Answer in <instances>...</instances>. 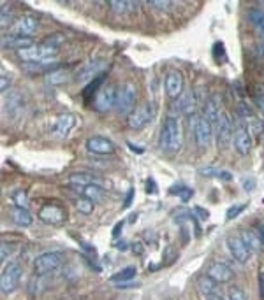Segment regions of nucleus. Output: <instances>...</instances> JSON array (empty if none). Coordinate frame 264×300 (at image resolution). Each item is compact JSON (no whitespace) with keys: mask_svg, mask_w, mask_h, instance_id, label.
<instances>
[{"mask_svg":"<svg viewBox=\"0 0 264 300\" xmlns=\"http://www.w3.org/2000/svg\"><path fill=\"white\" fill-rule=\"evenodd\" d=\"M181 127L176 116H167L159 135V148L166 153H178L181 148Z\"/></svg>","mask_w":264,"mask_h":300,"instance_id":"obj_1","label":"nucleus"},{"mask_svg":"<svg viewBox=\"0 0 264 300\" xmlns=\"http://www.w3.org/2000/svg\"><path fill=\"white\" fill-rule=\"evenodd\" d=\"M136 95H138L136 93V86L130 81L116 86V113L122 114V116H130L136 106Z\"/></svg>","mask_w":264,"mask_h":300,"instance_id":"obj_2","label":"nucleus"},{"mask_svg":"<svg viewBox=\"0 0 264 300\" xmlns=\"http://www.w3.org/2000/svg\"><path fill=\"white\" fill-rule=\"evenodd\" d=\"M21 274H23V270H21V265L18 262H9L4 267L2 276H0V290H2V293L9 295L18 290Z\"/></svg>","mask_w":264,"mask_h":300,"instance_id":"obj_3","label":"nucleus"},{"mask_svg":"<svg viewBox=\"0 0 264 300\" xmlns=\"http://www.w3.org/2000/svg\"><path fill=\"white\" fill-rule=\"evenodd\" d=\"M190 130L194 134V141L197 144L199 149H206L212 142V123H210L206 118H199V116H192L190 120Z\"/></svg>","mask_w":264,"mask_h":300,"instance_id":"obj_4","label":"nucleus"},{"mask_svg":"<svg viewBox=\"0 0 264 300\" xmlns=\"http://www.w3.org/2000/svg\"><path fill=\"white\" fill-rule=\"evenodd\" d=\"M63 262V253L62 251H48L37 256L34 262V274L35 276H46V274L53 272L58 269Z\"/></svg>","mask_w":264,"mask_h":300,"instance_id":"obj_5","label":"nucleus"},{"mask_svg":"<svg viewBox=\"0 0 264 300\" xmlns=\"http://www.w3.org/2000/svg\"><path fill=\"white\" fill-rule=\"evenodd\" d=\"M116 107V86L106 84L94 97V109L97 113H108Z\"/></svg>","mask_w":264,"mask_h":300,"instance_id":"obj_6","label":"nucleus"},{"mask_svg":"<svg viewBox=\"0 0 264 300\" xmlns=\"http://www.w3.org/2000/svg\"><path fill=\"white\" fill-rule=\"evenodd\" d=\"M39 220L44 221L48 225H62L67 220V213L63 207L56 206V204H44V206L39 209Z\"/></svg>","mask_w":264,"mask_h":300,"instance_id":"obj_7","label":"nucleus"},{"mask_svg":"<svg viewBox=\"0 0 264 300\" xmlns=\"http://www.w3.org/2000/svg\"><path fill=\"white\" fill-rule=\"evenodd\" d=\"M231 141H233V121H231L229 114L222 113L220 120L217 123V142L222 149L229 148Z\"/></svg>","mask_w":264,"mask_h":300,"instance_id":"obj_8","label":"nucleus"},{"mask_svg":"<svg viewBox=\"0 0 264 300\" xmlns=\"http://www.w3.org/2000/svg\"><path fill=\"white\" fill-rule=\"evenodd\" d=\"M152 116H153L152 106H150V104H141V106L136 107L130 113V116L127 118V125H129L132 130H139V128H143L152 120Z\"/></svg>","mask_w":264,"mask_h":300,"instance_id":"obj_9","label":"nucleus"},{"mask_svg":"<svg viewBox=\"0 0 264 300\" xmlns=\"http://www.w3.org/2000/svg\"><path fill=\"white\" fill-rule=\"evenodd\" d=\"M234 149L238 151V155L247 156L252 149V135L250 130L247 128V125L240 123L236 127V132H234Z\"/></svg>","mask_w":264,"mask_h":300,"instance_id":"obj_10","label":"nucleus"},{"mask_svg":"<svg viewBox=\"0 0 264 300\" xmlns=\"http://www.w3.org/2000/svg\"><path fill=\"white\" fill-rule=\"evenodd\" d=\"M166 93L169 98H180L183 93V74L176 69H171L166 74Z\"/></svg>","mask_w":264,"mask_h":300,"instance_id":"obj_11","label":"nucleus"},{"mask_svg":"<svg viewBox=\"0 0 264 300\" xmlns=\"http://www.w3.org/2000/svg\"><path fill=\"white\" fill-rule=\"evenodd\" d=\"M227 248H229L231 255H233L240 263L248 262V258H250L252 249L245 244V241L241 239V235H233V237L227 239Z\"/></svg>","mask_w":264,"mask_h":300,"instance_id":"obj_12","label":"nucleus"},{"mask_svg":"<svg viewBox=\"0 0 264 300\" xmlns=\"http://www.w3.org/2000/svg\"><path fill=\"white\" fill-rule=\"evenodd\" d=\"M87 149L90 153H95V155H111L115 151V144L109 139L94 135L87 141Z\"/></svg>","mask_w":264,"mask_h":300,"instance_id":"obj_13","label":"nucleus"},{"mask_svg":"<svg viewBox=\"0 0 264 300\" xmlns=\"http://www.w3.org/2000/svg\"><path fill=\"white\" fill-rule=\"evenodd\" d=\"M206 272H208V277H212L215 283H229L233 279V270L224 262H213Z\"/></svg>","mask_w":264,"mask_h":300,"instance_id":"obj_14","label":"nucleus"},{"mask_svg":"<svg viewBox=\"0 0 264 300\" xmlns=\"http://www.w3.org/2000/svg\"><path fill=\"white\" fill-rule=\"evenodd\" d=\"M238 114H240V120L247 125L248 130L254 132V134H261V130H262L261 120L255 116V113L247 106V104H241V106L238 107Z\"/></svg>","mask_w":264,"mask_h":300,"instance_id":"obj_15","label":"nucleus"},{"mask_svg":"<svg viewBox=\"0 0 264 300\" xmlns=\"http://www.w3.org/2000/svg\"><path fill=\"white\" fill-rule=\"evenodd\" d=\"M104 69V62L102 60H94L88 62L78 70V81L80 83H87V81H94L95 76H101V70Z\"/></svg>","mask_w":264,"mask_h":300,"instance_id":"obj_16","label":"nucleus"},{"mask_svg":"<svg viewBox=\"0 0 264 300\" xmlns=\"http://www.w3.org/2000/svg\"><path fill=\"white\" fill-rule=\"evenodd\" d=\"M37 28H39V20L34 16H21L20 20L16 21V25H14L16 34L23 35V37H32Z\"/></svg>","mask_w":264,"mask_h":300,"instance_id":"obj_17","label":"nucleus"},{"mask_svg":"<svg viewBox=\"0 0 264 300\" xmlns=\"http://www.w3.org/2000/svg\"><path fill=\"white\" fill-rule=\"evenodd\" d=\"M74 125H76V116L74 114H60V116H56L55 125H53V134L58 135V137H65Z\"/></svg>","mask_w":264,"mask_h":300,"instance_id":"obj_18","label":"nucleus"},{"mask_svg":"<svg viewBox=\"0 0 264 300\" xmlns=\"http://www.w3.org/2000/svg\"><path fill=\"white\" fill-rule=\"evenodd\" d=\"M6 48L9 49H18V51H23V49H30L35 46V41L32 37H23V35H13L9 39H4L2 42Z\"/></svg>","mask_w":264,"mask_h":300,"instance_id":"obj_19","label":"nucleus"},{"mask_svg":"<svg viewBox=\"0 0 264 300\" xmlns=\"http://www.w3.org/2000/svg\"><path fill=\"white\" fill-rule=\"evenodd\" d=\"M176 107L180 113L183 114H192L194 116V109H195V97H194V91L188 90L185 93H181V97L176 100Z\"/></svg>","mask_w":264,"mask_h":300,"instance_id":"obj_20","label":"nucleus"},{"mask_svg":"<svg viewBox=\"0 0 264 300\" xmlns=\"http://www.w3.org/2000/svg\"><path fill=\"white\" fill-rule=\"evenodd\" d=\"M220 111H219V104H217V98L215 97H210L208 100L205 102V116L206 120L210 121V123H219L220 120Z\"/></svg>","mask_w":264,"mask_h":300,"instance_id":"obj_21","label":"nucleus"},{"mask_svg":"<svg viewBox=\"0 0 264 300\" xmlns=\"http://www.w3.org/2000/svg\"><path fill=\"white\" fill-rule=\"evenodd\" d=\"M11 218H13V221L18 227H30L32 221H34L32 214L27 209H23V207H14L13 213H11Z\"/></svg>","mask_w":264,"mask_h":300,"instance_id":"obj_22","label":"nucleus"},{"mask_svg":"<svg viewBox=\"0 0 264 300\" xmlns=\"http://www.w3.org/2000/svg\"><path fill=\"white\" fill-rule=\"evenodd\" d=\"M94 183H99V179H95L92 174H71L69 176V184H76L80 190H83L85 186H88V184H94ZM76 188V190H78Z\"/></svg>","mask_w":264,"mask_h":300,"instance_id":"obj_23","label":"nucleus"},{"mask_svg":"<svg viewBox=\"0 0 264 300\" xmlns=\"http://www.w3.org/2000/svg\"><path fill=\"white\" fill-rule=\"evenodd\" d=\"M247 18H248V21L255 27L257 34L264 39V13L262 11L261 9H250L247 13Z\"/></svg>","mask_w":264,"mask_h":300,"instance_id":"obj_24","label":"nucleus"},{"mask_svg":"<svg viewBox=\"0 0 264 300\" xmlns=\"http://www.w3.org/2000/svg\"><path fill=\"white\" fill-rule=\"evenodd\" d=\"M81 193H83V197L92 200V202H99V200L102 198V195H104V188H102L99 183H94V184L85 186L83 190H81Z\"/></svg>","mask_w":264,"mask_h":300,"instance_id":"obj_25","label":"nucleus"},{"mask_svg":"<svg viewBox=\"0 0 264 300\" xmlns=\"http://www.w3.org/2000/svg\"><path fill=\"white\" fill-rule=\"evenodd\" d=\"M215 281L212 279V277H199L197 279V290L199 293H201V297H205V295H212V293H217V286H215Z\"/></svg>","mask_w":264,"mask_h":300,"instance_id":"obj_26","label":"nucleus"},{"mask_svg":"<svg viewBox=\"0 0 264 300\" xmlns=\"http://www.w3.org/2000/svg\"><path fill=\"white\" fill-rule=\"evenodd\" d=\"M108 6H109V9H111L113 13L123 14V13H129V11L134 9L136 4L129 2V0H109Z\"/></svg>","mask_w":264,"mask_h":300,"instance_id":"obj_27","label":"nucleus"},{"mask_svg":"<svg viewBox=\"0 0 264 300\" xmlns=\"http://www.w3.org/2000/svg\"><path fill=\"white\" fill-rule=\"evenodd\" d=\"M136 274H138V270H136V267H125V269H122L120 272L113 274L111 276V281L113 283H127V281L134 279Z\"/></svg>","mask_w":264,"mask_h":300,"instance_id":"obj_28","label":"nucleus"},{"mask_svg":"<svg viewBox=\"0 0 264 300\" xmlns=\"http://www.w3.org/2000/svg\"><path fill=\"white\" fill-rule=\"evenodd\" d=\"M102 83H104V76H99V77H95V79L92 81V83L88 84L87 88H85V91H83V98L88 102V100H90L92 95H97V93H99V90H101V88H102V86H101Z\"/></svg>","mask_w":264,"mask_h":300,"instance_id":"obj_29","label":"nucleus"},{"mask_svg":"<svg viewBox=\"0 0 264 300\" xmlns=\"http://www.w3.org/2000/svg\"><path fill=\"white\" fill-rule=\"evenodd\" d=\"M241 239L245 241V244L248 246L250 249H259L261 248V237H259V234L255 235L254 232H250V230H243L241 232Z\"/></svg>","mask_w":264,"mask_h":300,"instance_id":"obj_30","label":"nucleus"},{"mask_svg":"<svg viewBox=\"0 0 264 300\" xmlns=\"http://www.w3.org/2000/svg\"><path fill=\"white\" fill-rule=\"evenodd\" d=\"M74 206H76V209L80 211L81 214H92L94 213V202L92 200H88L87 197H80L74 200Z\"/></svg>","mask_w":264,"mask_h":300,"instance_id":"obj_31","label":"nucleus"},{"mask_svg":"<svg viewBox=\"0 0 264 300\" xmlns=\"http://www.w3.org/2000/svg\"><path fill=\"white\" fill-rule=\"evenodd\" d=\"M169 193L178 195L181 202H187V200H190L194 197V190H192V188H187V186H173L169 190Z\"/></svg>","mask_w":264,"mask_h":300,"instance_id":"obj_32","label":"nucleus"},{"mask_svg":"<svg viewBox=\"0 0 264 300\" xmlns=\"http://www.w3.org/2000/svg\"><path fill=\"white\" fill-rule=\"evenodd\" d=\"M11 200L16 204V207H23V209L28 207V193L25 190L13 191V193H11Z\"/></svg>","mask_w":264,"mask_h":300,"instance_id":"obj_33","label":"nucleus"},{"mask_svg":"<svg viewBox=\"0 0 264 300\" xmlns=\"http://www.w3.org/2000/svg\"><path fill=\"white\" fill-rule=\"evenodd\" d=\"M67 76H69V72H67V70H63V69L53 70V72L48 74V81L51 84H62V83H65V81H67Z\"/></svg>","mask_w":264,"mask_h":300,"instance_id":"obj_34","label":"nucleus"},{"mask_svg":"<svg viewBox=\"0 0 264 300\" xmlns=\"http://www.w3.org/2000/svg\"><path fill=\"white\" fill-rule=\"evenodd\" d=\"M245 209H247V204H233L226 213V221H231L234 220V218H238Z\"/></svg>","mask_w":264,"mask_h":300,"instance_id":"obj_35","label":"nucleus"},{"mask_svg":"<svg viewBox=\"0 0 264 300\" xmlns=\"http://www.w3.org/2000/svg\"><path fill=\"white\" fill-rule=\"evenodd\" d=\"M227 295H229V300H250L248 295L238 286H231L229 291H227Z\"/></svg>","mask_w":264,"mask_h":300,"instance_id":"obj_36","label":"nucleus"},{"mask_svg":"<svg viewBox=\"0 0 264 300\" xmlns=\"http://www.w3.org/2000/svg\"><path fill=\"white\" fill-rule=\"evenodd\" d=\"M0 18H2V21H0V23H2V27L9 25L11 20H13V11H11V7L6 6V4L2 6V16H0Z\"/></svg>","mask_w":264,"mask_h":300,"instance_id":"obj_37","label":"nucleus"},{"mask_svg":"<svg viewBox=\"0 0 264 300\" xmlns=\"http://www.w3.org/2000/svg\"><path fill=\"white\" fill-rule=\"evenodd\" d=\"M199 174L206 177H219L220 176V170L213 169V167H205V169H199Z\"/></svg>","mask_w":264,"mask_h":300,"instance_id":"obj_38","label":"nucleus"},{"mask_svg":"<svg viewBox=\"0 0 264 300\" xmlns=\"http://www.w3.org/2000/svg\"><path fill=\"white\" fill-rule=\"evenodd\" d=\"M213 55H215V60H219V56H220V60H222V62H226V51H224V44H222V42H217V44H215Z\"/></svg>","mask_w":264,"mask_h":300,"instance_id":"obj_39","label":"nucleus"},{"mask_svg":"<svg viewBox=\"0 0 264 300\" xmlns=\"http://www.w3.org/2000/svg\"><path fill=\"white\" fill-rule=\"evenodd\" d=\"M11 251H13V248H11V244H7V242H2V248H0V260H7V256L11 255Z\"/></svg>","mask_w":264,"mask_h":300,"instance_id":"obj_40","label":"nucleus"},{"mask_svg":"<svg viewBox=\"0 0 264 300\" xmlns=\"http://www.w3.org/2000/svg\"><path fill=\"white\" fill-rule=\"evenodd\" d=\"M9 83H11L9 74L2 72V77H0V90H2V91H7V86H9Z\"/></svg>","mask_w":264,"mask_h":300,"instance_id":"obj_41","label":"nucleus"},{"mask_svg":"<svg viewBox=\"0 0 264 300\" xmlns=\"http://www.w3.org/2000/svg\"><path fill=\"white\" fill-rule=\"evenodd\" d=\"M194 213L199 214V220H205V221H206V220L210 218V213H208L206 209H203L201 206H195V207H194Z\"/></svg>","mask_w":264,"mask_h":300,"instance_id":"obj_42","label":"nucleus"},{"mask_svg":"<svg viewBox=\"0 0 264 300\" xmlns=\"http://www.w3.org/2000/svg\"><path fill=\"white\" fill-rule=\"evenodd\" d=\"M241 183H243V188L247 191H252V190H254V186H255V181L252 179V177H243V181H241Z\"/></svg>","mask_w":264,"mask_h":300,"instance_id":"obj_43","label":"nucleus"},{"mask_svg":"<svg viewBox=\"0 0 264 300\" xmlns=\"http://www.w3.org/2000/svg\"><path fill=\"white\" fill-rule=\"evenodd\" d=\"M150 6L157 7V9H167V6H171V2H159V0H152Z\"/></svg>","mask_w":264,"mask_h":300,"instance_id":"obj_44","label":"nucleus"},{"mask_svg":"<svg viewBox=\"0 0 264 300\" xmlns=\"http://www.w3.org/2000/svg\"><path fill=\"white\" fill-rule=\"evenodd\" d=\"M139 286V283H129V281H127V283H116V288H118V290H127V288H138Z\"/></svg>","mask_w":264,"mask_h":300,"instance_id":"obj_45","label":"nucleus"},{"mask_svg":"<svg viewBox=\"0 0 264 300\" xmlns=\"http://www.w3.org/2000/svg\"><path fill=\"white\" fill-rule=\"evenodd\" d=\"M157 188H155V181L153 179H148L146 181V193H155Z\"/></svg>","mask_w":264,"mask_h":300,"instance_id":"obj_46","label":"nucleus"},{"mask_svg":"<svg viewBox=\"0 0 264 300\" xmlns=\"http://www.w3.org/2000/svg\"><path fill=\"white\" fill-rule=\"evenodd\" d=\"M259 295L264 300V272L259 274Z\"/></svg>","mask_w":264,"mask_h":300,"instance_id":"obj_47","label":"nucleus"},{"mask_svg":"<svg viewBox=\"0 0 264 300\" xmlns=\"http://www.w3.org/2000/svg\"><path fill=\"white\" fill-rule=\"evenodd\" d=\"M254 100H255V104H257V107H259V109H261L262 113H264V98H262L259 93H255V95H254Z\"/></svg>","mask_w":264,"mask_h":300,"instance_id":"obj_48","label":"nucleus"},{"mask_svg":"<svg viewBox=\"0 0 264 300\" xmlns=\"http://www.w3.org/2000/svg\"><path fill=\"white\" fill-rule=\"evenodd\" d=\"M132 197H134V188H130L129 193H127L125 202H123V207H129L130 206V204H132Z\"/></svg>","mask_w":264,"mask_h":300,"instance_id":"obj_49","label":"nucleus"},{"mask_svg":"<svg viewBox=\"0 0 264 300\" xmlns=\"http://www.w3.org/2000/svg\"><path fill=\"white\" fill-rule=\"evenodd\" d=\"M203 300H226V298H222L219 293H212V295H205Z\"/></svg>","mask_w":264,"mask_h":300,"instance_id":"obj_50","label":"nucleus"},{"mask_svg":"<svg viewBox=\"0 0 264 300\" xmlns=\"http://www.w3.org/2000/svg\"><path fill=\"white\" fill-rule=\"evenodd\" d=\"M255 53H257V56H261V58L264 60V42H262V44L255 46Z\"/></svg>","mask_w":264,"mask_h":300,"instance_id":"obj_51","label":"nucleus"},{"mask_svg":"<svg viewBox=\"0 0 264 300\" xmlns=\"http://www.w3.org/2000/svg\"><path fill=\"white\" fill-rule=\"evenodd\" d=\"M132 251H136L138 255H141L143 248H141V242H134V246H132Z\"/></svg>","mask_w":264,"mask_h":300,"instance_id":"obj_52","label":"nucleus"},{"mask_svg":"<svg viewBox=\"0 0 264 300\" xmlns=\"http://www.w3.org/2000/svg\"><path fill=\"white\" fill-rule=\"evenodd\" d=\"M257 234H259V237H261V242L264 246V225H261V227L257 228Z\"/></svg>","mask_w":264,"mask_h":300,"instance_id":"obj_53","label":"nucleus"},{"mask_svg":"<svg viewBox=\"0 0 264 300\" xmlns=\"http://www.w3.org/2000/svg\"><path fill=\"white\" fill-rule=\"evenodd\" d=\"M122 227H123V221H120V223L115 227V232H113V237H116V235H118V232L122 230Z\"/></svg>","mask_w":264,"mask_h":300,"instance_id":"obj_54","label":"nucleus"},{"mask_svg":"<svg viewBox=\"0 0 264 300\" xmlns=\"http://www.w3.org/2000/svg\"><path fill=\"white\" fill-rule=\"evenodd\" d=\"M257 93L261 95V97L264 98V83H261V84H257Z\"/></svg>","mask_w":264,"mask_h":300,"instance_id":"obj_55","label":"nucleus"},{"mask_svg":"<svg viewBox=\"0 0 264 300\" xmlns=\"http://www.w3.org/2000/svg\"><path fill=\"white\" fill-rule=\"evenodd\" d=\"M127 144H129V148L132 149V151H136V153H143V149H141V148H136V146L132 144V142H127Z\"/></svg>","mask_w":264,"mask_h":300,"instance_id":"obj_56","label":"nucleus"},{"mask_svg":"<svg viewBox=\"0 0 264 300\" xmlns=\"http://www.w3.org/2000/svg\"><path fill=\"white\" fill-rule=\"evenodd\" d=\"M136 220H138V214H132V216H130V223H134Z\"/></svg>","mask_w":264,"mask_h":300,"instance_id":"obj_57","label":"nucleus"},{"mask_svg":"<svg viewBox=\"0 0 264 300\" xmlns=\"http://www.w3.org/2000/svg\"><path fill=\"white\" fill-rule=\"evenodd\" d=\"M118 300H130V298H118Z\"/></svg>","mask_w":264,"mask_h":300,"instance_id":"obj_58","label":"nucleus"}]
</instances>
